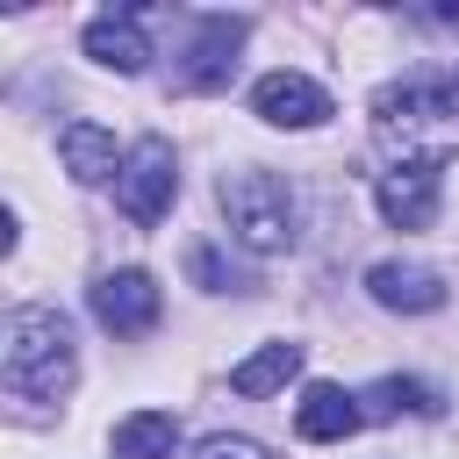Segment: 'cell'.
<instances>
[{
	"label": "cell",
	"instance_id": "1",
	"mask_svg": "<svg viewBox=\"0 0 459 459\" xmlns=\"http://www.w3.org/2000/svg\"><path fill=\"white\" fill-rule=\"evenodd\" d=\"M373 143L394 172H437L459 158V93L437 79L387 86L373 100Z\"/></svg>",
	"mask_w": 459,
	"mask_h": 459
},
{
	"label": "cell",
	"instance_id": "2",
	"mask_svg": "<svg viewBox=\"0 0 459 459\" xmlns=\"http://www.w3.org/2000/svg\"><path fill=\"white\" fill-rule=\"evenodd\" d=\"M0 380L14 402H57L72 387V323L57 308H14L0 344Z\"/></svg>",
	"mask_w": 459,
	"mask_h": 459
},
{
	"label": "cell",
	"instance_id": "3",
	"mask_svg": "<svg viewBox=\"0 0 459 459\" xmlns=\"http://www.w3.org/2000/svg\"><path fill=\"white\" fill-rule=\"evenodd\" d=\"M222 215L237 230V244L251 251H287L294 244V186L265 165H244L222 179Z\"/></svg>",
	"mask_w": 459,
	"mask_h": 459
},
{
	"label": "cell",
	"instance_id": "4",
	"mask_svg": "<svg viewBox=\"0 0 459 459\" xmlns=\"http://www.w3.org/2000/svg\"><path fill=\"white\" fill-rule=\"evenodd\" d=\"M172 194H179L172 143H165V136H143V143H129V158H122V179H115V208H122L136 230H151V222H165Z\"/></svg>",
	"mask_w": 459,
	"mask_h": 459
},
{
	"label": "cell",
	"instance_id": "5",
	"mask_svg": "<svg viewBox=\"0 0 459 459\" xmlns=\"http://www.w3.org/2000/svg\"><path fill=\"white\" fill-rule=\"evenodd\" d=\"M237 50H244V22H237V14H201V22H194V50H186V65H179L172 79H179L186 93H215V86H230Z\"/></svg>",
	"mask_w": 459,
	"mask_h": 459
},
{
	"label": "cell",
	"instance_id": "6",
	"mask_svg": "<svg viewBox=\"0 0 459 459\" xmlns=\"http://www.w3.org/2000/svg\"><path fill=\"white\" fill-rule=\"evenodd\" d=\"M158 308H165V294H158V280L136 273V265L108 273V280L93 287V316H100V330H115V337H143V330H158Z\"/></svg>",
	"mask_w": 459,
	"mask_h": 459
},
{
	"label": "cell",
	"instance_id": "7",
	"mask_svg": "<svg viewBox=\"0 0 459 459\" xmlns=\"http://www.w3.org/2000/svg\"><path fill=\"white\" fill-rule=\"evenodd\" d=\"M251 108H258V122H273V129H316V122L330 115V93H323L308 72H265V79L251 86Z\"/></svg>",
	"mask_w": 459,
	"mask_h": 459
},
{
	"label": "cell",
	"instance_id": "8",
	"mask_svg": "<svg viewBox=\"0 0 459 459\" xmlns=\"http://www.w3.org/2000/svg\"><path fill=\"white\" fill-rule=\"evenodd\" d=\"M86 57H93V65H108V72H143V65H151L143 14H136V7H115V14L86 22Z\"/></svg>",
	"mask_w": 459,
	"mask_h": 459
},
{
	"label": "cell",
	"instance_id": "9",
	"mask_svg": "<svg viewBox=\"0 0 459 459\" xmlns=\"http://www.w3.org/2000/svg\"><path fill=\"white\" fill-rule=\"evenodd\" d=\"M366 294L380 301V308H402V316H430V308H445V280L430 273V265H373L366 273Z\"/></svg>",
	"mask_w": 459,
	"mask_h": 459
},
{
	"label": "cell",
	"instance_id": "10",
	"mask_svg": "<svg viewBox=\"0 0 459 459\" xmlns=\"http://www.w3.org/2000/svg\"><path fill=\"white\" fill-rule=\"evenodd\" d=\"M57 158L79 186H100V179H122V158H115V136L100 122H65L57 129Z\"/></svg>",
	"mask_w": 459,
	"mask_h": 459
},
{
	"label": "cell",
	"instance_id": "11",
	"mask_svg": "<svg viewBox=\"0 0 459 459\" xmlns=\"http://www.w3.org/2000/svg\"><path fill=\"white\" fill-rule=\"evenodd\" d=\"M373 201L394 230H430L437 222V172H380Z\"/></svg>",
	"mask_w": 459,
	"mask_h": 459
},
{
	"label": "cell",
	"instance_id": "12",
	"mask_svg": "<svg viewBox=\"0 0 459 459\" xmlns=\"http://www.w3.org/2000/svg\"><path fill=\"white\" fill-rule=\"evenodd\" d=\"M359 394H344V387H330V380H316L308 394H301V409H294V430L308 437V445H337V437H351L359 430Z\"/></svg>",
	"mask_w": 459,
	"mask_h": 459
},
{
	"label": "cell",
	"instance_id": "13",
	"mask_svg": "<svg viewBox=\"0 0 459 459\" xmlns=\"http://www.w3.org/2000/svg\"><path fill=\"white\" fill-rule=\"evenodd\" d=\"M294 373H301V344H287V337H280V344H265V351H251L244 366H230V387L258 402V394H273V387H287Z\"/></svg>",
	"mask_w": 459,
	"mask_h": 459
},
{
	"label": "cell",
	"instance_id": "14",
	"mask_svg": "<svg viewBox=\"0 0 459 459\" xmlns=\"http://www.w3.org/2000/svg\"><path fill=\"white\" fill-rule=\"evenodd\" d=\"M172 437H179L172 409H136L115 423V459H172Z\"/></svg>",
	"mask_w": 459,
	"mask_h": 459
},
{
	"label": "cell",
	"instance_id": "15",
	"mask_svg": "<svg viewBox=\"0 0 459 459\" xmlns=\"http://www.w3.org/2000/svg\"><path fill=\"white\" fill-rule=\"evenodd\" d=\"M445 402H437V387H423V380H402V373H387V380H373L366 387V416H437Z\"/></svg>",
	"mask_w": 459,
	"mask_h": 459
},
{
	"label": "cell",
	"instance_id": "16",
	"mask_svg": "<svg viewBox=\"0 0 459 459\" xmlns=\"http://www.w3.org/2000/svg\"><path fill=\"white\" fill-rule=\"evenodd\" d=\"M194 459H265V452H258L251 437H201Z\"/></svg>",
	"mask_w": 459,
	"mask_h": 459
},
{
	"label": "cell",
	"instance_id": "17",
	"mask_svg": "<svg viewBox=\"0 0 459 459\" xmlns=\"http://www.w3.org/2000/svg\"><path fill=\"white\" fill-rule=\"evenodd\" d=\"M430 14H437V22H445V29H459V0H437V7H430Z\"/></svg>",
	"mask_w": 459,
	"mask_h": 459
}]
</instances>
